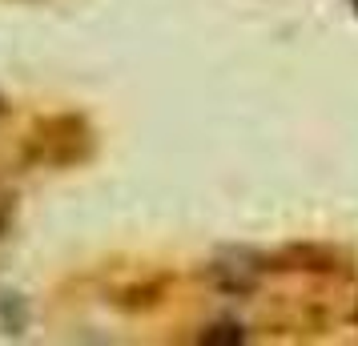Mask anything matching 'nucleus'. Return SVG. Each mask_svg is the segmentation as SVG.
<instances>
[{
	"instance_id": "1",
	"label": "nucleus",
	"mask_w": 358,
	"mask_h": 346,
	"mask_svg": "<svg viewBox=\"0 0 358 346\" xmlns=\"http://www.w3.org/2000/svg\"><path fill=\"white\" fill-rule=\"evenodd\" d=\"M210 278L229 290V294H245L258 286V266H245V262H213L210 266Z\"/></svg>"
},
{
	"instance_id": "2",
	"label": "nucleus",
	"mask_w": 358,
	"mask_h": 346,
	"mask_svg": "<svg viewBox=\"0 0 358 346\" xmlns=\"http://www.w3.org/2000/svg\"><path fill=\"white\" fill-rule=\"evenodd\" d=\"M206 343H242V330L238 326H213L210 334H201Z\"/></svg>"
}]
</instances>
